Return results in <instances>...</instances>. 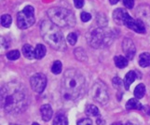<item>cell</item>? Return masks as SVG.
I'll list each match as a JSON object with an SVG mask.
<instances>
[{
  "label": "cell",
  "instance_id": "6da1fadb",
  "mask_svg": "<svg viewBox=\"0 0 150 125\" xmlns=\"http://www.w3.org/2000/svg\"><path fill=\"white\" fill-rule=\"evenodd\" d=\"M28 103L27 91L20 83H7L1 88V107L6 112L21 113L26 109Z\"/></svg>",
  "mask_w": 150,
  "mask_h": 125
},
{
  "label": "cell",
  "instance_id": "7a4b0ae2",
  "mask_svg": "<svg viewBox=\"0 0 150 125\" xmlns=\"http://www.w3.org/2000/svg\"><path fill=\"white\" fill-rule=\"evenodd\" d=\"M62 85L64 97L67 100H75L84 91L85 79L79 70L70 68L64 72Z\"/></svg>",
  "mask_w": 150,
  "mask_h": 125
},
{
  "label": "cell",
  "instance_id": "3957f363",
  "mask_svg": "<svg viewBox=\"0 0 150 125\" xmlns=\"http://www.w3.org/2000/svg\"><path fill=\"white\" fill-rule=\"evenodd\" d=\"M40 30L43 39L51 48L59 51H64L66 50V43L63 33L59 26L51 21H44L41 23Z\"/></svg>",
  "mask_w": 150,
  "mask_h": 125
},
{
  "label": "cell",
  "instance_id": "277c9868",
  "mask_svg": "<svg viewBox=\"0 0 150 125\" xmlns=\"http://www.w3.org/2000/svg\"><path fill=\"white\" fill-rule=\"evenodd\" d=\"M48 16L51 22L59 27H73L76 24V17L74 13L64 8H50L48 10Z\"/></svg>",
  "mask_w": 150,
  "mask_h": 125
},
{
  "label": "cell",
  "instance_id": "5b68a950",
  "mask_svg": "<svg viewBox=\"0 0 150 125\" xmlns=\"http://www.w3.org/2000/svg\"><path fill=\"white\" fill-rule=\"evenodd\" d=\"M87 41L88 44L94 49L105 48L113 41L112 32L103 27L92 28L87 34Z\"/></svg>",
  "mask_w": 150,
  "mask_h": 125
},
{
  "label": "cell",
  "instance_id": "8992f818",
  "mask_svg": "<svg viewBox=\"0 0 150 125\" xmlns=\"http://www.w3.org/2000/svg\"><path fill=\"white\" fill-rule=\"evenodd\" d=\"M91 96L96 102L105 105L109 100V95H108V91L106 85L101 80H97L91 88Z\"/></svg>",
  "mask_w": 150,
  "mask_h": 125
},
{
  "label": "cell",
  "instance_id": "52a82bcc",
  "mask_svg": "<svg viewBox=\"0 0 150 125\" xmlns=\"http://www.w3.org/2000/svg\"><path fill=\"white\" fill-rule=\"evenodd\" d=\"M30 84L33 91L38 93H41L43 92L46 86H47V77L42 73H37L31 77Z\"/></svg>",
  "mask_w": 150,
  "mask_h": 125
},
{
  "label": "cell",
  "instance_id": "ba28073f",
  "mask_svg": "<svg viewBox=\"0 0 150 125\" xmlns=\"http://www.w3.org/2000/svg\"><path fill=\"white\" fill-rule=\"evenodd\" d=\"M124 25H126L128 28L133 30L134 32L139 34H144L146 33V27H144V23L140 20H134L132 18L130 15H127L125 21H124Z\"/></svg>",
  "mask_w": 150,
  "mask_h": 125
},
{
  "label": "cell",
  "instance_id": "9c48e42d",
  "mask_svg": "<svg viewBox=\"0 0 150 125\" xmlns=\"http://www.w3.org/2000/svg\"><path fill=\"white\" fill-rule=\"evenodd\" d=\"M35 16H29L23 10L17 13V25L20 29H27L35 23Z\"/></svg>",
  "mask_w": 150,
  "mask_h": 125
},
{
  "label": "cell",
  "instance_id": "30bf717a",
  "mask_svg": "<svg viewBox=\"0 0 150 125\" xmlns=\"http://www.w3.org/2000/svg\"><path fill=\"white\" fill-rule=\"evenodd\" d=\"M122 48L123 51L126 55V58L128 60H132L134 55L136 53V48L134 46L132 40L131 38H124L123 42H122Z\"/></svg>",
  "mask_w": 150,
  "mask_h": 125
},
{
  "label": "cell",
  "instance_id": "8fae6325",
  "mask_svg": "<svg viewBox=\"0 0 150 125\" xmlns=\"http://www.w3.org/2000/svg\"><path fill=\"white\" fill-rule=\"evenodd\" d=\"M128 14L129 13L124 9H117L113 12V19L117 24L124 25V21H125V18Z\"/></svg>",
  "mask_w": 150,
  "mask_h": 125
},
{
  "label": "cell",
  "instance_id": "7c38bea8",
  "mask_svg": "<svg viewBox=\"0 0 150 125\" xmlns=\"http://www.w3.org/2000/svg\"><path fill=\"white\" fill-rule=\"evenodd\" d=\"M40 112H41V117H42V119L44 121H49L52 118L53 111L50 105H48V104L47 105H43L40 107Z\"/></svg>",
  "mask_w": 150,
  "mask_h": 125
},
{
  "label": "cell",
  "instance_id": "4fadbf2b",
  "mask_svg": "<svg viewBox=\"0 0 150 125\" xmlns=\"http://www.w3.org/2000/svg\"><path fill=\"white\" fill-rule=\"evenodd\" d=\"M137 77V73L135 71H130L129 73H127L125 76V79H124V83L123 85L125 87L126 90H129V88L132 85V83L136 80Z\"/></svg>",
  "mask_w": 150,
  "mask_h": 125
},
{
  "label": "cell",
  "instance_id": "5bb4252c",
  "mask_svg": "<svg viewBox=\"0 0 150 125\" xmlns=\"http://www.w3.org/2000/svg\"><path fill=\"white\" fill-rule=\"evenodd\" d=\"M142 104L139 102L136 99H130L127 103H126V108L128 110H141L143 109Z\"/></svg>",
  "mask_w": 150,
  "mask_h": 125
},
{
  "label": "cell",
  "instance_id": "9a60e30c",
  "mask_svg": "<svg viewBox=\"0 0 150 125\" xmlns=\"http://www.w3.org/2000/svg\"><path fill=\"white\" fill-rule=\"evenodd\" d=\"M136 13L141 19H149V17H150V9H149L148 6H146V5H142V6L138 7Z\"/></svg>",
  "mask_w": 150,
  "mask_h": 125
},
{
  "label": "cell",
  "instance_id": "2e32d148",
  "mask_svg": "<svg viewBox=\"0 0 150 125\" xmlns=\"http://www.w3.org/2000/svg\"><path fill=\"white\" fill-rule=\"evenodd\" d=\"M23 53L25 58H27L29 60H32V59L35 58V50L33 49V47L29 44H26L23 47Z\"/></svg>",
  "mask_w": 150,
  "mask_h": 125
},
{
  "label": "cell",
  "instance_id": "e0dca14e",
  "mask_svg": "<svg viewBox=\"0 0 150 125\" xmlns=\"http://www.w3.org/2000/svg\"><path fill=\"white\" fill-rule=\"evenodd\" d=\"M139 65L141 67H147L150 65V53H144L139 56Z\"/></svg>",
  "mask_w": 150,
  "mask_h": 125
},
{
  "label": "cell",
  "instance_id": "ac0fdd59",
  "mask_svg": "<svg viewBox=\"0 0 150 125\" xmlns=\"http://www.w3.org/2000/svg\"><path fill=\"white\" fill-rule=\"evenodd\" d=\"M114 61H115V65L118 68H124V67H126L128 65V59L122 55L116 56L114 58Z\"/></svg>",
  "mask_w": 150,
  "mask_h": 125
},
{
  "label": "cell",
  "instance_id": "d6986e66",
  "mask_svg": "<svg viewBox=\"0 0 150 125\" xmlns=\"http://www.w3.org/2000/svg\"><path fill=\"white\" fill-rule=\"evenodd\" d=\"M46 53H47V50H46V47L42 44H38L37 45L35 49V59H42L45 56Z\"/></svg>",
  "mask_w": 150,
  "mask_h": 125
},
{
  "label": "cell",
  "instance_id": "ffe728a7",
  "mask_svg": "<svg viewBox=\"0 0 150 125\" xmlns=\"http://www.w3.org/2000/svg\"><path fill=\"white\" fill-rule=\"evenodd\" d=\"M52 125H68V121L64 114L58 113L54 118Z\"/></svg>",
  "mask_w": 150,
  "mask_h": 125
},
{
  "label": "cell",
  "instance_id": "44dd1931",
  "mask_svg": "<svg viewBox=\"0 0 150 125\" xmlns=\"http://www.w3.org/2000/svg\"><path fill=\"white\" fill-rule=\"evenodd\" d=\"M74 54L76 56V58L79 61H80V62H87V60H88L86 51L83 49H81V48L76 49L75 51H74Z\"/></svg>",
  "mask_w": 150,
  "mask_h": 125
},
{
  "label": "cell",
  "instance_id": "7402d4cb",
  "mask_svg": "<svg viewBox=\"0 0 150 125\" xmlns=\"http://www.w3.org/2000/svg\"><path fill=\"white\" fill-rule=\"evenodd\" d=\"M144 93H146V86L144 84H139L136 86V88L134 89V96L137 99H141L144 97Z\"/></svg>",
  "mask_w": 150,
  "mask_h": 125
},
{
  "label": "cell",
  "instance_id": "603a6c76",
  "mask_svg": "<svg viewBox=\"0 0 150 125\" xmlns=\"http://www.w3.org/2000/svg\"><path fill=\"white\" fill-rule=\"evenodd\" d=\"M85 113L87 114L88 116H98L100 114L99 112V109L97 108L96 106L94 105H89L87 107H86V110H85Z\"/></svg>",
  "mask_w": 150,
  "mask_h": 125
},
{
  "label": "cell",
  "instance_id": "cb8c5ba5",
  "mask_svg": "<svg viewBox=\"0 0 150 125\" xmlns=\"http://www.w3.org/2000/svg\"><path fill=\"white\" fill-rule=\"evenodd\" d=\"M11 23H12V19L10 15L4 14L1 16V25H3L4 27H9Z\"/></svg>",
  "mask_w": 150,
  "mask_h": 125
},
{
  "label": "cell",
  "instance_id": "d4e9b609",
  "mask_svg": "<svg viewBox=\"0 0 150 125\" xmlns=\"http://www.w3.org/2000/svg\"><path fill=\"white\" fill-rule=\"evenodd\" d=\"M62 70H63V65H62V62L60 61H55L53 62L52 66H51V71H52V73L55 75H58L62 72Z\"/></svg>",
  "mask_w": 150,
  "mask_h": 125
},
{
  "label": "cell",
  "instance_id": "484cf974",
  "mask_svg": "<svg viewBox=\"0 0 150 125\" xmlns=\"http://www.w3.org/2000/svg\"><path fill=\"white\" fill-rule=\"evenodd\" d=\"M7 58L10 61H15L20 58V51L19 50H10L9 53H7Z\"/></svg>",
  "mask_w": 150,
  "mask_h": 125
},
{
  "label": "cell",
  "instance_id": "4316f807",
  "mask_svg": "<svg viewBox=\"0 0 150 125\" xmlns=\"http://www.w3.org/2000/svg\"><path fill=\"white\" fill-rule=\"evenodd\" d=\"M101 16H102V14L97 15V23H99V27H105L107 24V19L105 18V15H103V17Z\"/></svg>",
  "mask_w": 150,
  "mask_h": 125
},
{
  "label": "cell",
  "instance_id": "83f0119b",
  "mask_svg": "<svg viewBox=\"0 0 150 125\" xmlns=\"http://www.w3.org/2000/svg\"><path fill=\"white\" fill-rule=\"evenodd\" d=\"M77 41V35L76 33H70L68 36H67V42H68L70 45L74 46Z\"/></svg>",
  "mask_w": 150,
  "mask_h": 125
},
{
  "label": "cell",
  "instance_id": "f1b7e54d",
  "mask_svg": "<svg viewBox=\"0 0 150 125\" xmlns=\"http://www.w3.org/2000/svg\"><path fill=\"white\" fill-rule=\"evenodd\" d=\"M80 18H81V21L82 22H84V23H87V22H89V21L91 19V15L90 13H88V12H82L81 15H80Z\"/></svg>",
  "mask_w": 150,
  "mask_h": 125
},
{
  "label": "cell",
  "instance_id": "f546056e",
  "mask_svg": "<svg viewBox=\"0 0 150 125\" xmlns=\"http://www.w3.org/2000/svg\"><path fill=\"white\" fill-rule=\"evenodd\" d=\"M112 82H113V85L115 86L116 88H120L122 86V80L118 77H114Z\"/></svg>",
  "mask_w": 150,
  "mask_h": 125
},
{
  "label": "cell",
  "instance_id": "4dcf8cb0",
  "mask_svg": "<svg viewBox=\"0 0 150 125\" xmlns=\"http://www.w3.org/2000/svg\"><path fill=\"white\" fill-rule=\"evenodd\" d=\"M77 125H92V121L91 119H82L79 121Z\"/></svg>",
  "mask_w": 150,
  "mask_h": 125
},
{
  "label": "cell",
  "instance_id": "1f68e13d",
  "mask_svg": "<svg viewBox=\"0 0 150 125\" xmlns=\"http://www.w3.org/2000/svg\"><path fill=\"white\" fill-rule=\"evenodd\" d=\"M123 4L127 9H132L134 5V0H123Z\"/></svg>",
  "mask_w": 150,
  "mask_h": 125
},
{
  "label": "cell",
  "instance_id": "d6a6232c",
  "mask_svg": "<svg viewBox=\"0 0 150 125\" xmlns=\"http://www.w3.org/2000/svg\"><path fill=\"white\" fill-rule=\"evenodd\" d=\"M74 3L76 9H81L84 5V0H74Z\"/></svg>",
  "mask_w": 150,
  "mask_h": 125
},
{
  "label": "cell",
  "instance_id": "836d02e7",
  "mask_svg": "<svg viewBox=\"0 0 150 125\" xmlns=\"http://www.w3.org/2000/svg\"><path fill=\"white\" fill-rule=\"evenodd\" d=\"M110 1V4H112V5H115V4H117L120 0H109Z\"/></svg>",
  "mask_w": 150,
  "mask_h": 125
},
{
  "label": "cell",
  "instance_id": "e575fe53",
  "mask_svg": "<svg viewBox=\"0 0 150 125\" xmlns=\"http://www.w3.org/2000/svg\"><path fill=\"white\" fill-rule=\"evenodd\" d=\"M113 125H122L121 123H120V122H117V123H115V124H113Z\"/></svg>",
  "mask_w": 150,
  "mask_h": 125
},
{
  "label": "cell",
  "instance_id": "d590c367",
  "mask_svg": "<svg viewBox=\"0 0 150 125\" xmlns=\"http://www.w3.org/2000/svg\"><path fill=\"white\" fill-rule=\"evenodd\" d=\"M32 125H39V124H38V123H37V122H35V123H33Z\"/></svg>",
  "mask_w": 150,
  "mask_h": 125
},
{
  "label": "cell",
  "instance_id": "8d00e7d4",
  "mask_svg": "<svg viewBox=\"0 0 150 125\" xmlns=\"http://www.w3.org/2000/svg\"><path fill=\"white\" fill-rule=\"evenodd\" d=\"M10 125H19V124H10Z\"/></svg>",
  "mask_w": 150,
  "mask_h": 125
}]
</instances>
